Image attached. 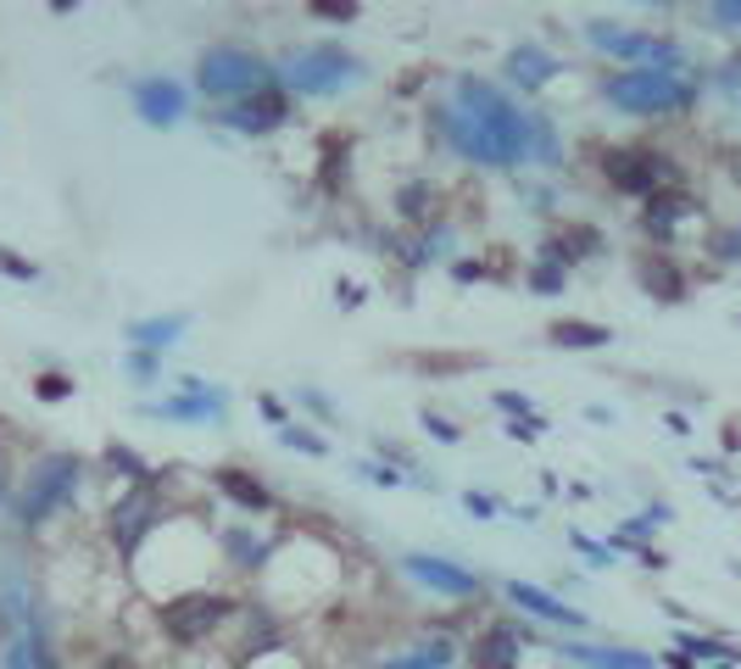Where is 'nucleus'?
Segmentation results:
<instances>
[{
  "instance_id": "7",
  "label": "nucleus",
  "mask_w": 741,
  "mask_h": 669,
  "mask_svg": "<svg viewBox=\"0 0 741 669\" xmlns=\"http://www.w3.org/2000/svg\"><path fill=\"white\" fill-rule=\"evenodd\" d=\"M586 39L597 50H607V56H625V62H636V68H663V73L681 68V45L658 39V34H630V28H613V23H591Z\"/></svg>"
},
{
  "instance_id": "10",
  "label": "nucleus",
  "mask_w": 741,
  "mask_h": 669,
  "mask_svg": "<svg viewBox=\"0 0 741 669\" xmlns=\"http://www.w3.org/2000/svg\"><path fill=\"white\" fill-rule=\"evenodd\" d=\"M402 569H407L413 580H424L429 591H441V597H474V591H479V580H474L468 569H458V564H447V558H429V553H407Z\"/></svg>"
},
{
  "instance_id": "16",
  "label": "nucleus",
  "mask_w": 741,
  "mask_h": 669,
  "mask_svg": "<svg viewBox=\"0 0 741 669\" xmlns=\"http://www.w3.org/2000/svg\"><path fill=\"white\" fill-rule=\"evenodd\" d=\"M546 341L564 346V351H597V346L613 341V330L607 324H586V319H558V324L546 330Z\"/></svg>"
},
{
  "instance_id": "26",
  "label": "nucleus",
  "mask_w": 741,
  "mask_h": 669,
  "mask_svg": "<svg viewBox=\"0 0 741 669\" xmlns=\"http://www.w3.org/2000/svg\"><path fill=\"white\" fill-rule=\"evenodd\" d=\"M385 669H447V647H429V653H413V658H396Z\"/></svg>"
},
{
  "instance_id": "35",
  "label": "nucleus",
  "mask_w": 741,
  "mask_h": 669,
  "mask_svg": "<svg viewBox=\"0 0 741 669\" xmlns=\"http://www.w3.org/2000/svg\"><path fill=\"white\" fill-rule=\"evenodd\" d=\"M362 474H374V480H380V485H402V474H396V469H380V463H368V469H362Z\"/></svg>"
},
{
  "instance_id": "39",
  "label": "nucleus",
  "mask_w": 741,
  "mask_h": 669,
  "mask_svg": "<svg viewBox=\"0 0 741 669\" xmlns=\"http://www.w3.org/2000/svg\"><path fill=\"white\" fill-rule=\"evenodd\" d=\"M714 669H730V664H714Z\"/></svg>"
},
{
  "instance_id": "37",
  "label": "nucleus",
  "mask_w": 741,
  "mask_h": 669,
  "mask_svg": "<svg viewBox=\"0 0 741 669\" xmlns=\"http://www.w3.org/2000/svg\"><path fill=\"white\" fill-rule=\"evenodd\" d=\"M7 669H28V653H12V664Z\"/></svg>"
},
{
  "instance_id": "13",
  "label": "nucleus",
  "mask_w": 741,
  "mask_h": 669,
  "mask_svg": "<svg viewBox=\"0 0 741 669\" xmlns=\"http://www.w3.org/2000/svg\"><path fill=\"white\" fill-rule=\"evenodd\" d=\"M508 597H513L519 608H530L535 620H552V625H575V631L586 625V614H580V608H564V602L552 597V591H541V586H530V580H513V586H508Z\"/></svg>"
},
{
  "instance_id": "19",
  "label": "nucleus",
  "mask_w": 741,
  "mask_h": 669,
  "mask_svg": "<svg viewBox=\"0 0 741 669\" xmlns=\"http://www.w3.org/2000/svg\"><path fill=\"white\" fill-rule=\"evenodd\" d=\"M591 252H602V234L591 229V223H580V229H564V234H552L546 240V257L552 263H580V257H591Z\"/></svg>"
},
{
  "instance_id": "23",
  "label": "nucleus",
  "mask_w": 741,
  "mask_h": 669,
  "mask_svg": "<svg viewBox=\"0 0 741 669\" xmlns=\"http://www.w3.org/2000/svg\"><path fill=\"white\" fill-rule=\"evenodd\" d=\"M184 335V319H146V324H129V341H140V346H167V341H178Z\"/></svg>"
},
{
  "instance_id": "8",
  "label": "nucleus",
  "mask_w": 741,
  "mask_h": 669,
  "mask_svg": "<svg viewBox=\"0 0 741 669\" xmlns=\"http://www.w3.org/2000/svg\"><path fill=\"white\" fill-rule=\"evenodd\" d=\"M229 597H212V591H190V597H173L167 608H162V631L173 636V642H201L207 631H218L223 625V614H229Z\"/></svg>"
},
{
  "instance_id": "15",
  "label": "nucleus",
  "mask_w": 741,
  "mask_h": 669,
  "mask_svg": "<svg viewBox=\"0 0 741 669\" xmlns=\"http://www.w3.org/2000/svg\"><path fill=\"white\" fill-rule=\"evenodd\" d=\"M564 653L575 664H591V669H652V653H636V647H586V642H569Z\"/></svg>"
},
{
  "instance_id": "21",
  "label": "nucleus",
  "mask_w": 741,
  "mask_h": 669,
  "mask_svg": "<svg viewBox=\"0 0 741 669\" xmlns=\"http://www.w3.org/2000/svg\"><path fill=\"white\" fill-rule=\"evenodd\" d=\"M508 73H513V84H530V90H541L552 73H558V62L541 50V45H519L513 56H508Z\"/></svg>"
},
{
  "instance_id": "29",
  "label": "nucleus",
  "mask_w": 741,
  "mask_h": 669,
  "mask_svg": "<svg viewBox=\"0 0 741 669\" xmlns=\"http://www.w3.org/2000/svg\"><path fill=\"white\" fill-rule=\"evenodd\" d=\"M424 430L436 436V441H447V447L458 441V424H452V418H441V413H424Z\"/></svg>"
},
{
  "instance_id": "6",
  "label": "nucleus",
  "mask_w": 741,
  "mask_h": 669,
  "mask_svg": "<svg viewBox=\"0 0 741 669\" xmlns=\"http://www.w3.org/2000/svg\"><path fill=\"white\" fill-rule=\"evenodd\" d=\"M79 474H84V463H79V458H68V452L45 458V463L34 469V480H28V492L18 497V519H23V524H39V519H50L61 503L73 497Z\"/></svg>"
},
{
  "instance_id": "1",
  "label": "nucleus",
  "mask_w": 741,
  "mask_h": 669,
  "mask_svg": "<svg viewBox=\"0 0 741 669\" xmlns=\"http://www.w3.org/2000/svg\"><path fill=\"white\" fill-rule=\"evenodd\" d=\"M447 135L468 162L485 168H519L530 157V117L485 79H458L447 101Z\"/></svg>"
},
{
  "instance_id": "12",
  "label": "nucleus",
  "mask_w": 741,
  "mask_h": 669,
  "mask_svg": "<svg viewBox=\"0 0 741 669\" xmlns=\"http://www.w3.org/2000/svg\"><path fill=\"white\" fill-rule=\"evenodd\" d=\"M636 279H641V290L652 301H686V274H681V263H669L663 252H647L636 263Z\"/></svg>"
},
{
  "instance_id": "25",
  "label": "nucleus",
  "mask_w": 741,
  "mask_h": 669,
  "mask_svg": "<svg viewBox=\"0 0 741 669\" xmlns=\"http://www.w3.org/2000/svg\"><path fill=\"white\" fill-rule=\"evenodd\" d=\"M708 23H714V28L741 34V0H719V7H708Z\"/></svg>"
},
{
  "instance_id": "27",
  "label": "nucleus",
  "mask_w": 741,
  "mask_h": 669,
  "mask_svg": "<svg viewBox=\"0 0 741 669\" xmlns=\"http://www.w3.org/2000/svg\"><path fill=\"white\" fill-rule=\"evenodd\" d=\"M34 391H39L45 402H61V396H68L73 385H68V374H39V380H34Z\"/></svg>"
},
{
  "instance_id": "30",
  "label": "nucleus",
  "mask_w": 741,
  "mask_h": 669,
  "mask_svg": "<svg viewBox=\"0 0 741 669\" xmlns=\"http://www.w3.org/2000/svg\"><path fill=\"white\" fill-rule=\"evenodd\" d=\"M313 12H319V18H335V23H351V18H357V7H346V0H319Z\"/></svg>"
},
{
  "instance_id": "28",
  "label": "nucleus",
  "mask_w": 741,
  "mask_h": 669,
  "mask_svg": "<svg viewBox=\"0 0 741 669\" xmlns=\"http://www.w3.org/2000/svg\"><path fill=\"white\" fill-rule=\"evenodd\" d=\"M541 430H546V418H541V413H530V418H513V424H508V436H513V441H535Z\"/></svg>"
},
{
  "instance_id": "33",
  "label": "nucleus",
  "mask_w": 741,
  "mask_h": 669,
  "mask_svg": "<svg viewBox=\"0 0 741 669\" xmlns=\"http://www.w3.org/2000/svg\"><path fill=\"white\" fill-rule=\"evenodd\" d=\"M285 441H290V447H306V452H313V458L324 452V441H319V436H301V430H285Z\"/></svg>"
},
{
  "instance_id": "14",
  "label": "nucleus",
  "mask_w": 741,
  "mask_h": 669,
  "mask_svg": "<svg viewBox=\"0 0 741 669\" xmlns=\"http://www.w3.org/2000/svg\"><path fill=\"white\" fill-rule=\"evenodd\" d=\"M692 212H697V201H692V196L663 191V196H652V201H647V218H641V223H647V234H652V240H669V234H674V223L692 218Z\"/></svg>"
},
{
  "instance_id": "20",
  "label": "nucleus",
  "mask_w": 741,
  "mask_h": 669,
  "mask_svg": "<svg viewBox=\"0 0 741 669\" xmlns=\"http://www.w3.org/2000/svg\"><path fill=\"white\" fill-rule=\"evenodd\" d=\"M212 480H218V492H223V497H234L240 508H252V514H263V508L274 503V497H268V485H257L245 469H218Z\"/></svg>"
},
{
  "instance_id": "36",
  "label": "nucleus",
  "mask_w": 741,
  "mask_h": 669,
  "mask_svg": "<svg viewBox=\"0 0 741 669\" xmlns=\"http://www.w3.org/2000/svg\"><path fill=\"white\" fill-rule=\"evenodd\" d=\"M129 369H135V374H151V369H157V357H151V351H135V357H129Z\"/></svg>"
},
{
  "instance_id": "18",
  "label": "nucleus",
  "mask_w": 741,
  "mask_h": 669,
  "mask_svg": "<svg viewBox=\"0 0 741 669\" xmlns=\"http://www.w3.org/2000/svg\"><path fill=\"white\" fill-rule=\"evenodd\" d=\"M184 391H190V396L157 402L151 413H157V418H212V413H223V396H207V391H201V380H184Z\"/></svg>"
},
{
  "instance_id": "9",
  "label": "nucleus",
  "mask_w": 741,
  "mask_h": 669,
  "mask_svg": "<svg viewBox=\"0 0 741 669\" xmlns=\"http://www.w3.org/2000/svg\"><path fill=\"white\" fill-rule=\"evenodd\" d=\"M285 117H290V101H285L279 90H257V95L234 101L223 124H229V129H240V135H268V129H279V124H285Z\"/></svg>"
},
{
  "instance_id": "5",
  "label": "nucleus",
  "mask_w": 741,
  "mask_h": 669,
  "mask_svg": "<svg viewBox=\"0 0 741 669\" xmlns=\"http://www.w3.org/2000/svg\"><path fill=\"white\" fill-rule=\"evenodd\" d=\"M602 173H607V185L613 191H625V196H663V185H674V168L663 151H647V146H620V151H607L602 157Z\"/></svg>"
},
{
  "instance_id": "32",
  "label": "nucleus",
  "mask_w": 741,
  "mask_h": 669,
  "mask_svg": "<svg viewBox=\"0 0 741 669\" xmlns=\"http://www.w3.org/2000/svg\"><path fill=\"white\" fill-rule=\"evenodd\" d=\"M106 458H112V463H117V469H129V474H135V480H146V463H140V458H135V452H123V447H112V452H106Z\"/></svg>"
},
{
  "instance_id": "3",
  "label": "nucleus",
  "mask_w": 741,
  "mask_h": 669,
  "mask_svg": "<svg viewBox=\"0 0 741 669\" xmlns=\"http://www.w3.org/2000/svg\"><path fill=\"white\" fill-rule=\"evenodd\" d=\"M196 84L207 95H218V101H240V95L268 90V62H263L257 50H245V45H218V50L201 56Z\"/></svg>"
},
{
  "instance_id": "2",
  "label": "nucleus",
  "mask_w": 741,
  "mask_h": 669,
  "mask_svg": "<svg viewBox=\"0 0 741 669\" xmlns=\"http://www.w3.org/2000/svg\"><path fill=\"white\" fill-rule=\"evenodd\" d=\"M602 95L620 106V112H636V117H663V112H686L697 101L692 79L681 73H663V68H630V73H613L602 84Z\"/></svg>"
},
{
  "instance_id": "22",
  "label": "nucleus",
  "mask_w": 741,
  "mask_h": 669,
  "mask_svg": "<svg viewBox=\"0 0 741 669\" xmlns=\"http://www.w3.org/2000/svg\"><path fill=\"white\" fill-rule=\"evenodd\" d=\"M146 514H151V503H146V497H135V503H123V508H117V546H123V553H129V546L140 541V530L151 524Z\"/></svg>"
},
{
  "instance_id": "17",
  "label": "nucleus",
  "mask_w": 741,
  "mask_h": 669,
  "mask_svg": "<svg viewBox=\"0 0 741 669\" xmlns=\"http://www.w3.org/2000/svg\"><path fill=\"white\" fill-rule=\"evenodd\" d=\"M474 664L479 669H519V636L508 625H490L474 647Z\"/></svg>"
},
{
  "instance_id": "34",
  "label": "nucleus",
  "mask_w": 741,
  "mask_h": 669,
  "mask_svg": "<svg viewBox=\"0 0 741 669\" xmlns=\"http://www.w3.org/2000/svg\"><path fill=\"white\" fill-rule=\"evenodd\" d=\"M463 503H468V514H479V519H490V514H497V503H490V497H479V492H468Z\"/></svg>"
},
{
  "instance_id": "11",
  "label": "nucleus",
  "mask_w": 741,
  "mask_h": 669,
  "mask_svg": "<svg viewBox=\"0 0 741 669\" xmlns=\"http://www.w3.org/2000/svg\"><path fill=\"white\" fill-rule=\"evenodd\" d=\"M135 106H140L146 124L167 129V124H178V117H184V90L173 79H140L135 84Z\"/></svg>"
},
{
  "instance_id": "24",
  "label": "nucleus",
  "mask_w": 741,
  "mask_h": 669,
  "mask_svg": "<svg viewBox=\"0 0 741 669\" xmlns=\"http://www.w3.org/2000/svg\"><path fill=\"white\" fill-rule=\"evenodd\" d=\"M681 653H697V658H741L736 647L714 642V636H681Z\"/></svg>"
},
{
  "instance_id": "4",
  "label": "nucleus",
  "mask_w": 741,
  "mask_h": 669,
  "mask_svg": "<svg viewBox=\"0 0 741 669\" xmlns=\"http://www.w3.org/2000/svg\"><path fill=\"white\" fill-rule=\"evenodd\" d=\"M357 79V62L340 50V45H306L285 62V84L296 95H335Z\"/></svg>"
},
{
  "instance_id": "38",
  "label": "nucleus",
  "mask_w": 741,
  "mask_h": 669,
  "mask_svg": "<svg viewBox=\"0 0 741 669\" xmlns=\"http://www.w3.org/2000/svg\"><path fill=\"white\" fill-rule=\"evenodd\" d=\"M106 669H135V658H112Z\"/></svg>"
},
{
  "instance_id": "31",
  "label": "nucleus",
  "mask_w": 741,
  "mask_h": 669,
  "mask_svg": "<svg viewBox=\"0 0 741 669\" xmlns=\"http://www.w3.org/2000/svg\"><path fill=\"white\" fill-rule=\"evenodd\" d=\"M530 285H535V290H558V285H564V268H558V263H546V268H535V274H530Z\"/></svg>"
}]
</instances>
